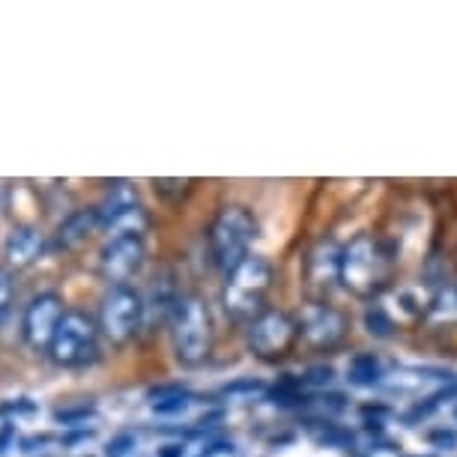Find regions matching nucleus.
I'll list each match as a JSON object with an SVG mask.
<instances>
[{
  "label": "nucleus",
  "instance_id": "nucleus-10",
  "mask_svg": "<svg viewBox=\"0 0 457 457\" xmlns=\"http://www.w3.org/2000/svg\"><path fill=\"white\" fill-rule=\"evenodd\" d=\"M299 335L305 338L312 347H335L344 335H347V320L338 308L323 305V302H312L305 305V312L299 317Z\"/></svg>",
  "mask_w": 457,
  "mask_h": 457
},
{
  "label": "nucleus",
  "instance_id": "nucleus-2",
  "mask_svg": "<svg viewBox=\"0 0 457 457\" xmlns=\"http://www.w3.org/2000/svg\"><path fill=\"white\" fill-rule=\"evenodd\" d=\"M170 326V347L179 365L197 368L210 359L212 350V317L201 296H183L177 305Z\"/></svg>",
  "mask_w": 457,
  "mask_h": 457
},
{
  "label": "nucleus",
  "instance_id": "nucleus-1",
  "mask_svg": "<svg viewBox=\"0 0 457 457\" xmlns=\"http://www.w3.org/2000/svg\"><path fill=\"white\" fill-rule=\"evenodd\" d=\"M257 237V219L252 210L239 204H228L215 212L206 230V243H210V257L219 270L228 275L234 266H239L252 254V243Z\"/></svg>",
  "mask_w": 457,
  "mask_h": 457
},
{
  "label": "nucleus",
  "instance_id": "nucleus-20",
  "mask_svg": "<svg viewBox=\"0 0 457 457\" xmlns=\"http://www.w3.org/2000/svg\"><path fill=\"white\" fill-rule=\"evenodd\" d=\"M12 302H15V281H12V272L0 266V326L10 320Z\"/></svg>",
  "mask_w": 457,
  "mask_h": 457
},
{
  "label": "nucleus",
  "instance_id": "nucleus-7",
  "mask_svg": "<svg viewBox=\"0 0 457 457\" xmlns=\"http://www.w3.org/2000/svg\"><path fill=\"white\" fill-rule=\"evenodd\" d=\"M296 338H299V323L287 312H278V308H263L261 314L248 320L245 329L248 350L263 359L284 356Z\"/></svg>",
  "mask_w": 457,
  "mask_h": 457
},
{
  "label": "nucleus",
  "instance_id": "nucleus-6",
  "mask_svg": "<svg viewBox=\"0 0 457 457\" xmlns=\"http://www.w3.org/2000/svg\"><path fill=\"white\" fill-rule=\"evenodd\" d=\"M386 278V254L370 234H359L341 252V281L344 287L368 296Z\"/></svg>",
  "mask_w": 457,
  "mask_h": 457
},
{
  "label": "nucleus",
  "instance_id": "nucleus-18",
  "mask_svg": "<svg viewBox=\"0 0 457 457\" xmlns=\"http://www.w3.org/2000/svg\"><path fill=\"white\" fill-rule=\"evenodd\" d=\"M365 329H368V335H374V338H392L395 335V320H392V314L386 312L379 302H374V305H368L365 308Z\"/></svg>",
  "mask_w": 457,
  "mask_h": 457
},
{
  "label": "nucleus",
  "instance_id": "nucleus-8",
  "mask_svg": "<svg viewBox=\"0 0 457 457\" xmlns=\"http://www.w3.org/2000/svg\"><path fill=\"white\" fill-rule=\"evenodd\" d=\"M146 257L144 234H108L99 248V272L108 284H129Z\"/></svg>",
  "mask_w": 457,
  "mask_h": 457
},
{
  "label": "nucleus",
  "instance_id": "nucleus-17",
  "mask_svg": "<svg viewBox=\"0 0 457 457\" xmlns=\"http://www.w3.org/2000/svg\"><path fill=\"white\" fill-rule=\"evenodd\" d=\"M428 320L448 326L457 323V287H439L436 296L428 302Z\"/></svg>",
  "mask_w": 457,
  "mask_h": 457
},
{
  "label": "nucleus",
  "instance_id": "nucleus-14",
  "mask_svg": "<svg viewBox=\"0 0 457 457\" xmlns=\"http://www.w3.org/2000/svg\"><path fill=\"white\" fill-rule=\"evenodd\" d=\"M347 379L359 389H374L386 383V365L377 353H356L347 361Z\"/></svg>",
  "mask_w": 457,
  "mask_h": 457
},
{
  "label": "nucleus",
  "instance_id": "nucleus-5",
  "mask_svg": "<svg viewBox=\"0 0 457 457\" xmlns=\"http://www.w3.org/2000/svg\"><path fill=\"white\" fill-rule=\"evenodd\" d=\"M144 320H146V305L141 293L132 284H111L99 305L102 332L114 344H126L129 338H135V332L141 329Z\"/></svg>",
  "mask_w": 457,
  "mask_h": 457
},
{
  "label": "nucleus",
  "instance_id": "nucleus-11",
  "mask_svg": "<svg viewBox=\"0 0 457 457\" xmlns=\"http://www.w3.org/2000/svg\"><path fill=\"white\" fill-rule=\"evenodd\" d=\"M96 212H99V224L105 230L117 228V224H126L137 219V215H144V206L137 201V192L132 183H111L105 188V195H102V201L96 204Z\"/></svg>",
  "mask_w": 457,
  "mask_h": 457
},
{
  "label": "nucleus",
  "instance_id": "nucleus-21",
  "mask_svg": "<svg viewBox=\"0 0 457 457\" xmlns=\"http://www.w3.org/2000/svg\"><path fill=\"white\" fill-rule=\"evenodd\" d=\"M430 439V445H439V448H454L457 445V434L454 430H434V434L428 436Z\"/></svg>",
  "mask_w": 457,
  "mask_h": 457
},
{
  "label": "nucleus",
  "instance_id": "nucleus-19",
  "mask_svg": "<svg viewBox=\"0 0 457 457\" xmlns=\"http://www.w3.org/2000/svg\"><path fill=\"white\" fill-rule=\"evenodd\" d=\"M141 452V436L135 430H120L108 443V457H137Z\"/></svg>",
  "mask_w": 457,
  "mask_h": 457
},
{
  "label": "nucleus",
  "instance_id": "nucleus-16",
  "mask_svg": "<svg viewBox=\"0 0 457 457\" xmlns=\"http://www.w3.org/2000/svg\"><path fill=\"white\" fill-rule=\"evenodd\" d=\"M312 278L320 287H329L332 281H341V252H335V245H320L312 254Z\"/></svg>",
  "mask_w": 457,
  "mask_h": 457
},
{
  "label": "nucleus",
  "instance_id": "nucleus-12",
  "mask_svg": "<svg viewBox=\"0 0 457 457\" xmlns=\"http://www.w3.org/2000/svg\"><path fill=\"white\" fill-rule=\"evenodd\" d=\"M48 252V237L42 234L37 224H15L4 243V257L6 263L15 270H28Z\"/></svg>",
  "mask_w": 457,
  "mask_h": 457
},
{
  "label": "nucleus",
  "instance_id": "nucleus-4",
  "mask_svg": "<svg viewBox=\"0 0 457 457\" xmlns=\"http://www.w3.org/2000/svg\"><path fill=\"white\" fill-rule=\"evenodd\" d=\"M99 353V326L90 314L66 312L54 338L48 344V359L57 368H84Z\"/></svg>",
  "mask_w": 457,
  "mask_h": 457
},
{
  "label": "nucleus",
  "instance_id": "nucleus-13",
  "mask_svg": "<svg viewBox=\"0 0 457 457\" xmlns=\"http://www.w3.org/2000/svg\"><path fill=\"white\" fill-rule=\"evenodd\" d=\"M102 228L96 206H81V210L69 212L54 230V248L60 252H79L87 239Z\"/></svg>",
  "mask_w": 457,
  "mask_h": 457
},
{
  "label": "nucleus",
  "instance_id": "nucleus-9",
  "mask_svg": "<svg viewBox=\"0 0 457 457\" xmlns=\"http://www.w3.org/2000/svg\"><path fill=\"white\" fill-rule=\"evenodd\" d=\"M66 308H63V299H60V293L54 290H42L37 293L28 308H24L21 314V338L28 344L30 350L48 353V344L54 338L60 320H63Z\"/></svg>",
  "mask_w": 457,
  "mask_h": 457
},
{
  "label": "nucleus",
  "instance_id": "nucleus-15",
  "mask_svg": "<svg viewBox=\"0 0 457 457\" xmlns=\"http://www.w3.org/2000/svg\"><path fill=\"white\" fill-rule=\"evenodd\" d=\"M192 407V392L183 386H162V389L150 392V410L156 416H179Z\"/></svg>",
  "mask_w": 457,
  "mask_h": 457
},
{
  "label": "nucleus",
  "instance_id": "nucleus-3",
  "mask_svg": "<svg viewBox=\"0 0 457 457\" xmlns=\"http://www.w3.org/2000/svg\"><path fill=\"white\" fill-rule=\"evenodd\" d=\"M272 284V266L261 254H248L243 263L224 275L221 305L237 320H252L263 312V296Z\"/></svg>",
  "mask_w": 457,
  "mask_h": 457
},
{
  "label": "nucleus",
  "instance_id": "nucleus-22",
  "mask_svg": "<svg viewBox=\"0 0 457 457\" xmlns=\"http://www.w3.org/2000/svg\"><path fill=\"white\" fill-rule=\"evenodd\" d=\"M454 419H457V410H454Z\"/></svg>",
  "mask_w": 457,
  "mask_h": 457
}]
</instances>
